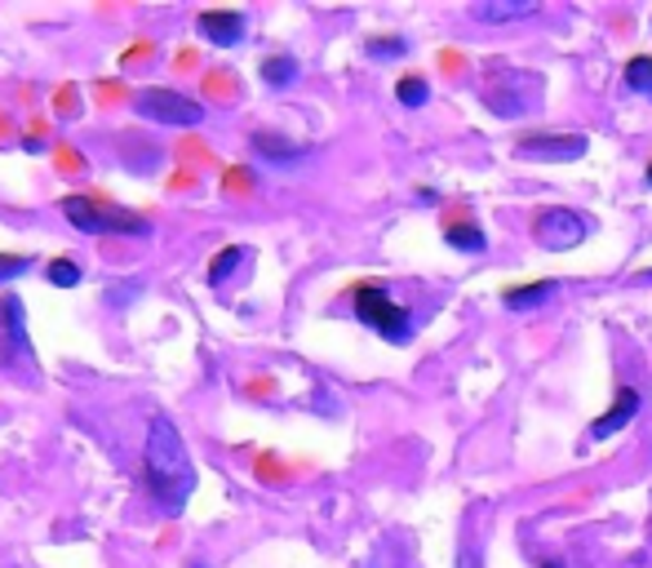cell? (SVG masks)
<instances>
[{
	"instance_id": "obj_1",
	"label": "cell",
	"mask_w": 652,
	"mask_h": 568,
	"mask_svg": "<svg viewBox=\"0 0 652 568\" xmlns=\"http://www.w3.org/2000/svg\"><path fill=\"white\" fill-rule=\"evenodd\" d=\"M142 480L151 489V498L178 516L187 507V498L196 494V467H191V454L178 436V427L169 418H151L147 427V449H142Z\"/></svg>"
},
{
	"instance_id": "obj_2",
	"label": "cell",
	"mask_w": 652,
	"mask_h": 568,
	"mask_svg": "<svg viewBox=\"0 0 652 568\" xmlns=\"http://www.w3.org/2000/svg\"><path fill=\"white\" fill-rule=\"evenodd\" d=\"M58 209L85 236H147L151 231V222L142 213H129V209L107 205V200H93V196H62Z\"/></svg>"
},
{
	"instance_id": "obj_3",
	"label": "cell",
	"mask_w": 652,
	"mask_h": 568,
	"mask_svg": "<svg viewBox=\"0 0 652 568\" xmlns=\"http://www.w3.org/2000/svg\"><path fill=\"white\" fill-rule=\"evenodd\" d=\"M542 93H546V84H542V76L528 71V67L497 71V76L484 84V102H488V111L502 116V120H520V116L537 111V107H542Z\"/></svg>"
},
{
	"instance_id": "obj_4",
	"label": "cell",
	"mask_w": 652,
	"mask_h": 568,
	"mask_svg": "<svg viewBox=\"0 0 652 568\" xmlns=\"http://www.w3.org/2000/svg\"><path fill=\"white\" fill-rule=\"evenodd\" d=\"M355 316H359L373 333H382L386 342H395V347L413 338V311L399 307V302L391 298L386 285H359V289H355Z\"/></svg>"
},
{
	"instance_id": "obj_5",
	"label": "cell",
	"mask_w": 652,
	"mask_h": 568,
	"mask_svg": "<svg viewBox=\"0 0 652 568\" xmlns=\"http://www.w3.org/2000/svg\"><path fill=\"white\" fill-rule=\"evenodd\" d=\"M134 111L142 120H156V124H174V129H191L205 120V107L178 89H165V84H147L134 93Z\"/></svg>"
},
{
	"instance_id": "obj_6",
	"label": "cell",
	"mask_w": 652,
	"mask_h": 568,
	"mask_svg": "<svg viewBox=\"0 0 652 568\" xmlns=\"http://www.w3.org/2000/svg\"><path fill=\"white\" fill-rule=\"evenodd\" d=\"M591 236V222L577 213V209H564V205H551L533 218V240L546 249V253H569L577 249L582 240Z\"/></svg>"
},
{
	"instance_id": "obj_7",
	"label": "cell",
	"mask_w": 652,
	"mask_h": 568,
	"mask_svg": "<svg viewBox=\"0 0 652 568\" xmlns=\"http://www.w3.org/2000/svg\"><path fill=\"white\" fill-rule=\"evenodd\" d=\"M0 369L36 378L31 342H27V320H22V302H18L13 293L0 298Z\"/></svg>"
},
{
	"instance_id": "obj_8",
	"label": "cell",
	"mask_w": 652,
	"mask_h": 568,
	"mask_svg": "<svg viewBox=\"0 0 652 568\" xmlns=\"http://www.w3.org/2000/svg\"><path fill=\"white\" fill-rule=\"evenodd\" d=\"M586 151H591L586 133H533L515 142L520 160H542V165H569V160H582Z\"/></svg>"
},
{
	"instance_id": "obj_9",
	"label": "cell",
	"mask_w": 652,
	"mask_h": 568,
	"mask_svg": "<svg viewBox=\"0 0 652 568\" xmlns=\"http://www.w3.org/2000/svg\"><path fill=\"white\" fill-rule=\"evenodd\" d=\"M196 31H200L209 44L231 49V44L245 40V13H236V9H205V13L196 18Z\"/></svg>"
},
{
	"instance_id": "obj_10",
	"label": "cell",
	"mask_w": 652,
	"mask_h": 568,
	"mask_svg": "<svg viewBox=\"0 0 652 568\" xmlns=\"http://www.w3.org/2000/svg\"><path fill=\"white\" fill-rule=\"evenodd\" d=\"M635 413H640V391H635V387H622L618 400H613V409L600 413V418L591 422V440H609V436H618Z\"/></svg>"
},
{
	"instance_id": "obj_11",
	"label": "cell",
	"mask_w": 652,
	"mask_h": 568,
	"mask_svg": "<svg viewBox=\"0 0 652 568\" xmlns=\"http://www.w3.org/2000/svg\"><path fill=\"white\" fill-rule=\"evenodd\" d=\"M542 4L537 0H484V4H471V18L475 22H520V18H533Z\"/></svg>"
},
{
	"instance_id": "obj_12",
	"label": "cell",
	"mask_w": 652,
	"mask_h": 568,
	"mask_svg": "<svg viewBox=\"0 0 652 568\" xmlns=\"http://www.w3.org/2000/svg\"><path fill=\"white\" fill-rule=\"evenodd\" d=\"M254 151L263 160H271V165H294V160L312 156L307 142H289V138H276V133H254Z\"/></svg>"
},
{
	"instance_id": "obj_13",
	"label": "cell",
	"mask_w": 652,
	"mask_h": 568,
	"mask_svg": "<svg viewBox=\"0 0 652 568\" xmlns=\"http://www.w3.org/2000/svg\"><path fill=\"white\" fill-rule=\"evenodd\" d=\"M444 240H448L453 249H462V253H484V249H488V236H484L475 222H448V227H444Z\"/></svg>"
},
{
	"instance_id": "obj_14",
	"label": "cell",
	"mask_w": 652,
	"mask_h": 568,
	"mask_svg": "<svg viewBox=\"0 0 652 568\" xmlns=\"http://www.w3.org/2000/svg\"><path fill=\"white\" fill-rule=\"evenodd\" d=\"M555 298V280H537V285H524V289H511L506 293V307L511 311H528V307H542Z\"/></svg>"
},
{
	"instance_id": "obj_15",
	"label": "cell",
	"mask_w": 652,
	"mask_h": 568,
	"mask_svg": "<svg viewBox=\"0 0 652 568\" xmlns=\"http://www.w3.org/2000/svg\"><path fill=\"white\" fill-rule=\"evenodd\" d=\"M263 80H267L271 89L294 84V80H298V58H294V53H271V58L263 62Z\"/></svg>"
},
{
	"instance_id": "obj_16",
	"label": "cell",
	"mask_w": 652,
	"mask_h": 568,
	"mask_svg": "<svg viewBox=\"0 0 652 568\" xmlns=\"http://www.w3.org/2000/svg\"><path fill=\"white\" fill-rule=\"evenodd\" d=\"M626 89L652 98V53H640V58L626 62Z\"/></svg>"
},
{
	"instance_id": "obj_17",
	"label": "cell",
	"mask_w": 652,
	"mask_h": 568,
	"mask_svg": "<svg viewBox=\"0 0 652 568\" xmlns=\"http://www.w3.org/2000/svg\"><path fill=\"white\" fill-rule=\"evenodd\" d=\"M240 262H245V249H240V245H227V249L209 262V285H214V289H218V285H227V276H231Z\"/></svg>"
},
{
	"instance_id": "obj_18",
	"label": "cell",
	"mask_w": 652,
	"mask_h": 568,
	"mask_svg": "<svg viewBox=\"0 0 652 568\" xmlns=\"http://www.w3.org/2000/svg\"><path fill=\"white\" fill-rule=\"evenodd\" d=\"M80 276H85V271H80L71 258H53V262L45 267V280H49L53 289H76V285H80Z\"/></svg>"
},
{
	"instance_id": "obj_19",
	"label": "cell",
	"mask_w": 652,
	"mask_h": 568,
	"mask_svg": "<svg viewBox=\"0 0 652 568\" xmlns=\"http://www.w3.org/2000/svg\"><path fill=\"white\" fill-rule=\"evenodd\" d=\"M395 98H399V107H426L431 84H426L422 76H404V80L395 84Z\"/></svg>"
},
{
	"instance_id": "obj_20",
	"label": "cell",
	"mask_w": 652,
	"mask_h": 568,
	"mask_svg": "<svg viewBox=\"0 0 652 568\" xmlns=\"http://www.w3.org/2000/svg\"><path fill=\"white\" fill-rule=\"evenodd\" d=\"M36 267L31 253H0V285H13L18 276H27Z\"/></svg>"
},
{
	"instance_id": "obj_21",
	"label": "cell",
	"mask_w": 652,
	"mask_h": 568,
	"mask_svg": "<svg viewBox=\"0 0 652 568\" xmlns=\"http://www.w3.org/2000/svg\"><path fill=\"white\" fill-rule=\"evenodd\" d=\"M364 53H368V58H404V53H408V40H399V36L368 40V44H364Z\"/></svg>"
},
{
	"instance_id": "obj_22",
	"label": "cell",
	"mask_w": 652,
	"mask_h": 568,
	"mask_svg": "<svg viewBox=\"0 0 652 568\" xmlns=\"http://www.w3.org/2000/svg\"><path fill=\"white\" fill-rule=\"evenodd\" d=\"M644 178H649V187H652V160H649V169H644Z\"/></svg>"
},
{
	"instance_id": "obj_23",
	"label": "cell",
	"mask_w": 652,
	"mask_h": 568,
	"mask_svg": "<svg viewBox=\"0 0 652 568\" xmlns=\"http://www.w3.org/2000/svg\"><path fill=\"white\" fill-rule=\"evenodd\" d=\"M542 568H564V565H555V560H551V565H542Z\"/></svg>"
}]
</instances>
